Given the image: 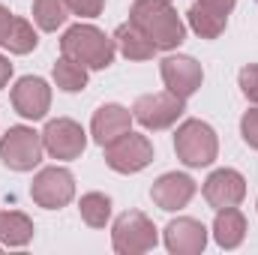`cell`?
Listing matches in <instances>:
<instances>
[{
	"label": "cell",
	"mask_w": 258,
	"mask_h": 255,
	"mask_svg": "<svg viewBox=\"0 0 258 255\" xmlns=\"http://www.w3.org/2000/svg\"><path fill=\"white\" fill-rule=\"evenodd\" d=\"M165 243L171 252H201L207 243V231L195 219H177L165 228Z\"/></svg>",
	"instance_id": "cell-16"
},
{
	"label": "cell",
	"mask_w": 258,
	"mask_h": 255,
	"mask_svg": "<svg viewBox=\"0 0 258 255\" xmlns=\"http://www.w3.org/2000/svg\"><path fill=\"white\" fill-rule=\"evenodd\" d=\"M72 192H75V183H72V174L66 168H45V171H39L33 186H30L33 201L48 207V210L63 207L66 201L72 198Z\"/></svg>",
	"instance_id": "cell-9"
},
{
	"label": "cell",
	"mask_w": 258,
	"mask_h": 255,
	"mask_svg": "<svg viewBox=\"0 0 258 255\" xmlns=\"http://www.w3.org/2000/svg\"><path fill=\"white\" fill-rule=\"evenodd\" d=\"M114 42H117V48L126 54L129 60H147V57H153V51H156V45L147 39V33H144L141 27H135L132 21H126V24L117 27Z\"/></svg>",
	"instance_id": "cell-17"
},
{
	"label": "cell",
	"mask_w": 258,
	"mask_h": 255,
	"mask_svg": "<svg viewBox=\"0 0 258 255\" xmlns=\"http://www.w3.org/2000/svg\"><path fill=\"white\" fill-rule=\"evenodd\" d=\"M33 237V222L24 216V213H0V240L9 243V246H24L27 240Z\"/></svg>",
	"instance_id": "cell-19"
},
{
	"label": "cell",
	"mask_w": 258,
	"mask_h": 255,
	"mask_svg": "<svg viewBox=\"0 0 258 255\" xmlns=\"http://www.w3.org/2000/svg\"><path fill=\"white\" fill-rule=\"evenodd\" d=\"M231 9H234V0H198L189 9V24L201 39H216L228 24Z\"/></svg>",
	"instance_id": "cell-12"
},
{
	"label": "cell",
	"mask_w": 258,
	"mask_h": 255,
	"mask_svg": "<svg viewBox=\"0 0 258 255\" xmlns=\"http://www.w3.org/2000/svg\"><path fill=\"white\" fill-rule=\"evenodd\" d=\"M9 75H12V63L0 54V87H6V81H9Z\"/></svg>",
	"instance_id": "cell-28"
},
{
	"label": "cell",
	"mask_w": 258,
	"mask_h": 255,
	"mask_svg": "<svg viewBox=\"0 0 258 255\" xmlns=\"http://www.w3.org/2000/svg\"><path fill=\"white\" fill-rule=\"evenodd\" d=\"M246 195V183L243 177L234 171V168H219L207 177L204 183V198L210 201V207L216 210H225V207H234L240 204V198Z\"/></svg>",
	"instance_id": "cell-13"
},
{
	"label": "cell",
	"mask_w": 258,
	"mask_h": 255,
	"mask_svg": "<svg viewBox=\"0 0 258 255\" xmlns=\"http://www.w3.org/2000/svg\"><path fill=\"white\" fill-rule=\"evenodd\" d=\"M153 201L162 207V210H180L189 204V198L195 195V180L186 174H162L156 183H153Z\"/></svg>",
	"instance_id": "cell-14"
},
{
	"label": "cell",
	"mask_w": 258,
	"mask_h": 255,
	"mask_svg": "<svg viewBox=\"0 0 258 255\" xmlns=\"http://www.w3.org/2000/svg\"><path fill=\"white\" fill-rule=\"evenodd\" d=\"M201 78H204V72H201V66L195 63L192 57L171 54V57L162 60V81H165V87H168L171 93H177L180 99L192 96L195 90L201 87Z\"/></svg>",
	"instance_id": "cell-10"
},
{
	"label": "cell",
	"mask_w": 258,
	"mask_h": 255,
	"mask_svg": "<svg viewBox=\"0 0 258 255\" xmlns=\"http://www.w3.org/2000/svg\"><path fill=\"white\" fill-rule=\"evenodd\" d=\"M240 132H243V141L252 144V147L258 150V108L243 114V120H240Z\"/></svg>",
	"instance_id": "cell-25"
},
{
	"label": "cell",
	"mask_w": 258,
	"mask_h": 255,
	"mask_svg": "<svg viewBox=\"0 0 258 255\" xmlns=\"http://www.w3.org/2000/svg\"><path fill=\"white\" fill-rule=\"evenodd\" d=\"M255 3H258V0H255Z\"/></svg>",
	"instance_id": "cell-29"
},
{
	"label": "cell",
	"mask_w": 258,
	"mask_h": 255,
	"mask_svg": "<svg viewBox=\"0 0 258 255\" xmlns=\"http://www.w3.org/2000/svg\"><path fill=\"white\" fill-rule=\"evenodd\" d=\"M129 21L141 27L156 48H177L186 36V27L168 6V0H135Z\"/></svg>",
	"instance_id": "cell-1"
},
{
	"label": "cell",
	"mask_w": 258,
	"mask_h": 255,
	"mask_svg": "<svg viewBox=\"0 0 258 255\" xmlns=\"http://www.w3.org/2000/svg\"><path fill=\"white\" fill-rule=\"evenodd\" d=\"M240 87L249 102H258V63H249L240 69Z\"/></svg>",
	"instance_id": "cell-24"
},
{
	"label": "cell",
	"mask_w": 258,
	"mask_h": 255,
	"mask_svg": "<svg viewBox=\"0 0 258 255\" xmlns=\"http://www.w3.org/2000/svg\"><path fill=\"white\" fill-rule=\"evenodd\" d=\"M111 216V198L102 192H87L81 198V219L93 228H102Z\"/></svg>",
	"instance_id": "cell-23"
},
{
	"label": "cell",
	"mask_w": 258,
	"mask_h": 255,
	"mask_svg": "<svg viewBox=\"0 0 258 255\" xmlns=\"http://www.w3.org/2000/svg\"><path fill=\"white\" fill-rule=\"evenodd\" d=\"M42 144H45V150H48L54 159H75V156H81L87 138H84V129L78 126L75 120L60 117V120H51V123L45 126Z\"/></svg>",
	"instance_id": "cell-8"
},
{
	"label": "cell",
	"mask_w": 258,
	"mask_h": 255,
	"mask_svg": "<svg viewBox=\"0 0 258 255\" xmlns=\"http://www.w3.org/2000/svg\"><path fill=\"white\" fill-rule=\"evenodd\" d=\"M150 159H153V144L144 135H138V132H126L117 141L105 144V162L114 171H120V174L141 171Z\"/></svg>",
	"instance_id": "cell-6"
},
{
	"label": "cell",
	"mask_w": 258,
	"mask_h": 255,
	"mask_svg": "<svg viewBox=\"0 0 258 255\" xmlns=\"http://www.w3.org/2000/svg\"><path fill=\"white\" fill-rule=\"evenodd\" d=\"M102 3H105V0H66L69 12H75V15H87V18L99 15V12H102Z\"/></svg>",
	"instance_id": "cell-26"
},
{
	"label": "cell",
	"mask_w": 258,
	"mask_h": 255,
	"mask_svg": "<svg viewBox=\"0 0 258 255\" xmlns=\"http://www.w3.org/2000/svg\"><path fill=\"white\" fill-rule=\"evenodd\" d=\"M12 105L21 117L27 120H39L45 117L48 105H51V90L42 78H21L15 87H12Z\"/></svg>",
	"instance_id": "cell-11"
},
{
	"label": "cell",
	"mask_w": 258,
	"mask_h": 255,
	"mask_svg": "<svg viewBox=\"0 0 258 255\" xmlns=\"http://www.w3.org/2000/svg\"><path fill=\"white\" fill-rule=\"evenodd\" d=\"M54 81H57V87L66 90V93L84 90V84H87V66L75 63L72 57H60L54 63Z\"/></svg>",
	"instance_id": "cell-21"
},
{
	"label": "cell",
	"mask_w": 258,
	"mask_h": 255,
	"mask_svg": "<svg viewBox=\"0 0 258 255\" xmlns=\"http://www.w3.org/2000/svg\"><path fill=\"white\" fill-rule=\"evenodd\" d=\"M12 18H15V15H12L9 9H3V6H0V42H3V36L9 33V27H12Z\"/></svg>",
	"instance_id": "cell-27"
},
{
	"label": "cell",
	"mask_w": 258,
	"mask_h": 255,
	"mask_svg": "<svg viewBox=\"0 0 258 255\" xmlns=\"http://www.w3.org/2000/svg\"><path fill=\"white\" fill-rule=\"evenodd\" d=\"M183 102L177 93L171 90H162V93H147V96H138L135 105H132V117L147 129H168L180 114H183Z\"/></svg>",
	"instance_id": "cell-5"
},
{
	"label": "cell",
	"mask_w": 258,
	"mask_h": 255,
	"mask_svg": "<svg viewBox=\"0 0 258 255\" xmlns=\"http://www.w3.org/2000/svg\"><path fill=\"white\" fill-rule=\"evenodd\" d=\"M69 15L66 0H33V21L42 30H57Z\"/></svg>",
	"instance_id": "cell-22"
},
{
	"label": "cell",
	"mask_w": 258,
	"mask_h": 255,
	"mask_svg": "<svg viewBox=\"0 0 258 255\" xmlns=\"http://www.w3.org/2000/svg\"><path fill=\"white\" fill-rule=\"evenodd\" d=\"M213 231H216V243H219V246H225V249L237 246V243L243 240V231H246L243 213L234 210V207L219 210V213H216V225H213Z\"/></svg>",
	"instance_id": "cell-18"
},
{
	"label": "cell",
	"mask_w": 258,
	"mask_h": 255,
	"mask_svg": "<svg viewBox=\"0 0 258 255\" xmlns=\"http://www.w3.org/2000/svg\"><path fill=\"white\" fill-rule=\"evenodd\" d=\"M153 246H156V228L144 213L132 210L114 222V249L117 252H147Z\"/></svg>",
	"instance_id": "cell-7"
},
{
	"label": "cell",
	"mask_w": 258,
	"mask_h": 255,
	"mask_svg": "<svg viewBox=\"0 0 258 255\" xmlns=\"http://www.w3.org/2000/svg\"><path fill=\"white\" fill-rule=\"evenodd\" d=\"M42 135L27 126H12L3 141H0V159L3 165L15 168V171H30L33 165H39L42 159Z\"/></svg>",
	"instance_id": "cell-4"
},
{
	"label": "cell",
	"mask_w": 258,
	"mask_h": 255,
	"mask_svg": "<svg viewBox=\"0 0 258 255\" xmlns=\"http://www.w3.org/2000/svg\"><path fill=\"white\" fill-rule=\"evenodd\" d=\"M60 51H63V57H72L75 63H81V66L105 69V66H111L114 54H117V42L108 39L93 24H75V27H69L63 33Z\"/></svg>",
	"instance_id": "cell-2"
},
{
	"label": "cell",
	"mask_w": 258,
	"mask_h": 255,
	"mask_svg": "<svg viewBox=\"0 0 258 255\" xmlns=\"http://www.w3.org/2000/svg\"><path fill=\"white\" fill-rule=\"evenodd\" d=\"M174 150L192 168L210 165L216 159V135L204 120H186L174 135Z\"/></svg>",
	"instance_id": "cell-3"
},
{
	"label": "cell",
	"mask_w": 258,
	"mask_h": 255,
	"mask_svg": "<svg viewBox=\"0 0 258 255\" xmlns=\"http://www.w3.org/2000/svg\"><path fill=\"white\" fill-rule=\"evenodd\" d=\"M129 123H132V114H129L123 105H102V108L93 114L90 129H93V138L105 147V144L117 141L120 135H126Z\"/></svg>",
	"instance_id": "cell-15"
},
{
	"label": "cell",
	"mask_w": 258,
	"mask_h": 255,
	"mask_svg": "<svg viewBox=\"0 0 258 255\" xmlns=\"http://www.w3.org/2000/svg\"><path fill=\"white\" fill-rule=\"evenodd\" d=\"M36 30L30 27V21H24V18H12V27H9V33L3 36V42L0 45H6L12 54H27V51H33L36 48Z\"/></svg>",
	"instance_id": "cell-20"
}]
</instances>
